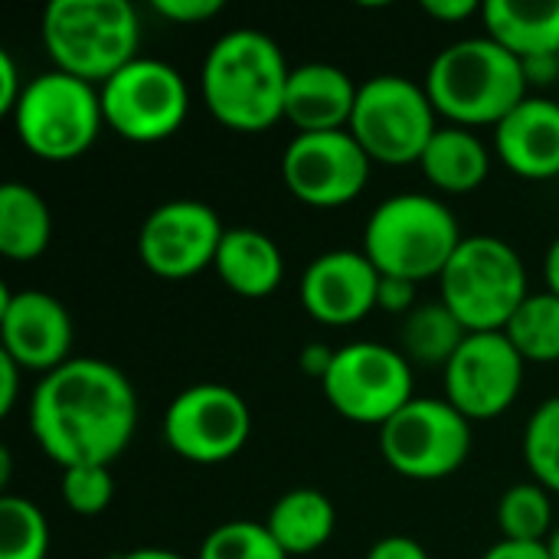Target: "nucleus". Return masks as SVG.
I'll return each mask as SVG.
<instances>
[{"label":"nucleus","instance_id":"nucleus-1","mask_svg":"<svg viewBox=\"0 0 559 559\" xmlns=\"http://www.w3.org/2000/svg\"><path fill=\"white\" fill-rule=\"evenodd\" d=\"M138 393L108 360L72 357L29 396V432L62 468L111 465L134 439Z\"/></svg>","mask_w":559,"mask_h":559},{"label":"nucleus","instance_id":"nucleus-2","mask_svg":"<svg viewBox=\"0 0 559 559\" xmlns=\"http://www.w3.org/2000/svg\"><path fill=\"white\" fill-rule=\"evenodd\" d=\"M288 75L282 46L259 29L239 26L210 46L200 69V92L223 128L259 134L285 118Z\"/></svg>","mask_w":559,"mask_h":559},{"label":"nucleus","instance_id":"nucleus-3","mask_svg":"<svg viewBox=\"0 0 559 559\" xmlns=\"http://www.w3.org/2000/svg\"><path fill=\"white\" fill-rule=\"evenodd\" d=\"M423 85L439 118L459 128H498L527 98L521 59L491 36H468L445 46L429 62Z\"/></svg>","mask_w":559,"mask_h":559},{"label":"nucleus","instance_id":"nucleus-4","mask_svg":"<svg viewBox=\"0 0 559 559\" xmlns=\"http://www.w3.org/2000/svg\"><path fill=\"white\" fill-rule=\"evenodd\" d=\"M39 39L52 69L105 85L138 59L141 20L128 0H52L39 20Z\"/></svg>","mask_w":559,"mask_h":559},{"label":"nucleus","instance_id":"nucleus-5","mask_svg":"<svg viewBox=\"0 0 559 559\" xmlns=\"http://www.w3.org/2000/svg\"><path fill=\"white\" fill-rule=\"evenodd\" d=\"M455 213L429 193L386 197L364 226V255L380 275L426 282L442 278L462 246Z\"/></svg>","mask_w":559,"mask_h":559},{"label":"nucleus","instance_id":"nucleus-6","mask_svg":"<svg viewBox=\"0 0 559 559\" xmlns=\"http://www.w3.org/2000/svg\"><path fill=\"white\" fill-rule=\"evenodd\" d=\"M439 285V301L465 324L468 334L504 331L531 295L524 259L498 236H465Z\"/></svg>","mask_w":559,"mask_h":559},{"label":"nucleus","instance_id":"nucleus-7","mask_svg":"<svg viewBox=\"0 0 559 559\" xmlns=\"http://www.w3.org/2000/svg\"><path fill=\"white\" fill-rule=\"evenodd\" d=\"M10 121L20 144L33 157L69 164L95 144L105 124L102 92L92 82L49 69L26 82V92Z\"/></svg>","mask_w":559,"mask_h":559},{"label":"nucleus","instance_id":"nucleus-8","mask_svg":"<svg viewBox=\"0 0 559 559\" xmlns=\"http://www.w3.org/2000/svg\"><path fill=\"white\" fill-rule=\"evenodd\" d=\"M347 131L373 164H419L439 131V111L423 82L406 75H373L360 85Z\"/></svg>","mask_w":559,"mask_h":559},{"label":"nucleus","instance_id":"nucleus-9","mask_svg":"<svg viewBox=\"0 0 559 559\" xmlns=\"http://www.w3.org/2000/svg\"><path fill=\"white\" fill-rule=\"evenodd\" d=\"M475 432L445 396H413L386 426H380L383 462L409 481L452 478L472 455Z\"/></svg>","mask_w":559,"mask_h":559},{"label":"nucleus","instance_id":"nucleus-10","mask_svg":"<svg viewBox=\"0 0 559 559\" xmlns=\"http://www.w3.org/2000/svg\"><path fill=\"white\" fill-rule=\"evenodd\" d=\"M102 92L105 128L131 144H157L174 138L190 115V88L183 75L151 56H138L115 72Z\"/></svg>","mask_w":559,"mask_h":559},{"label":"nucleus","instance_id":"nucleus-11","mask_svg":"<svg viewBox=\"0 0 559 559\" xmlns=\"http://www.w3.org/2000/svg\"><path fill=\"white\" fill-rule=\"evenodd\" d=\"M321 386L337 416L380 429L413 400L416 373L403 350L377 341H357L334 354Z\"/></svg>","mask_w":559,"mask_h":559},{"label":"nucleus","instance_id":"nucleus-12","mask_svg":"<svg viewBox=\"0 0 559 559\" xmlns=\"http://www.w3.org/2000/svg\"><path fill=\"white\" fill-rule=\"evenodd\" d=\"M252 436L246 400L223 383L180 390L164 413V442L193 465H223L236 459Z\"/></svg>","mask_w":559,"mask_h":559},{"label":"nucleus","instance_id":"nucleus-13","mask_svg":"<svg viewBox=\"0 0 559 559\" xmlns=\"http://www.w3.org/2000/svg\"><path fill=\"white\" fill-rule=\"evenodd\" d=\"M370 170L373 160L350 131L295 134L282 151V180L288 193L314 210L354 203L364 193Z\"/></svg>","mask_w":559,"mask_h":559},{"label":"nucleus","instance_id":"nucleus-14","mask_svg":"<svg viewBox=\"0 0 559 559\" xmlns=\"http://www.w3.org/2000/svg\"><path fill=\"white\" fill-rule=\"evenodd\" d=\"M527 360L504 331L468 334L445 367V400L472 423L508 413L524 386Z\"/></svg>","mask_w":559,"mask_h":559},{"label":"nucleus","instance_id":"nucleus-15","mask_svg":"<svg viewBox=\"0 0 559 559\" xmlns=\"http://www.w3.org/2000/svg\"><path fill=\"white\" fill-rule=\"evenodd\" d=\"M226 226L200 200H170L147 213L138 233V255L157 278H193L216 262Z\"/></svg>","mask_w":559,"mask_h":559},{"label":"nucleus","instance_id":"nucleus-16","mask_svg":"<svg viewBox=\"0 0 559 559\" xmlns=\"http://www.w3.org/2000/svg\"><path fill=\"white\" fill-rule=\"evenodd\" d=\"M72 337L75 328L59 298L36 288L10 292L0 285V354H7L23 373L46 377L69 364Z\"/></svg>","mask_w":559,"mask_h":559},{"label":"nucleus","instance_id":"nucleus-17","mask_svg":"<svg viewBox=\"0 0 559 559\" xmlns=\"http://www.w3.org/2000/svg\"><path fill=\"white\" fill-rule=\"evenodd\" d=\"M380 272L364 249H331L318 255L298 285L301 308L324 328H354L377 311Z\"/></svg>","mask_w":559,"mask_h":559},{"label":"nucleus","instance_id":"nucleus-18","mask_svg":"<svg viewBox=\"0 0 559 559\" xmlns=\"http://www.w3.org/2000/svg\"><path fill=\"white\" fill-rule=\"evenodd\" d=\"M495 151L501 164L524 180L559 177V102L527 95L495 128Z\"/></svg>","mask_w":559,"mask_h":559},{"label":"nucleus","instance_id":"nucleus-19","mask_svg":"<svg viewBox=\"0 0 559 559\" xmlns=\"http://www.w3.org/2000/svg\"><path fill=\"white\" fill-rule=\"evenodd\" d=\"M360 85L331 62H301L288 75L285 92V121L298 128V134L318 131H347Z\"/></svg>","mask_w":559,"mask_h":559},{"label":"nucleus","instance_id":"nucleus-20","mask_svg":"<svg viewBox=\"0 0 559 559\" xmlns=\"http://www.w3.org/2000/svg\"><path fill=\"white\" fill-rule=\"evenodd\" d=\"M213 269L233 295L255 301L278 292L285 278V255L269 233L252 226H233L219 242Z\"/></svg>","mask_w":559,"mask_h":559},{"label":"nucleus","instance_id":"nucleus-21","mask_svg":"<svg viewBox=\"0 0 559 559\" xmlns=\"http://www.w3.org/2000/svg\"><path fill=\"white\" fill-rule=\"evenodd\" d=\"M481 23L485 36L521 62L559 52V0H488L481 3Z\"/></svg>","mask_w":559,"mask_h":559},{"label":"nucleus","instance_id":"nucleus-22","mask_svg":"<svg viewBox=\"0 0 559 559\" xmlns=\"http://www.w3.org/2000/svg\"><path fill=\"white\" fill-rule=\"evenodd\" d=\"M269 534L275 537V544L292 557H311L321 547H328V540L337 531V511L334 501L318 491V488H292L285 491L269 518H265Z\"/></svg>","mask_w":559,"mask_h":559},{"label":"nucleus","instance_id":"nucleus-23","mask_svg":"<svg viewBox=\"0 0 559 559\" xmlns=\"http://www.w3.org/2000/svg\"><path fill=\"white\" fill-rule=\"evenodd\" d=\"M419 167L439 193L462 197V193L478 190L488 180L491 154L472 128L442 124L436 131V138L429 141Z\"/></svg>","mask_w":559,"mask_h":559},{"label":"nucleus","instance_id":"nucleus-24","mask_svg":"<svg viewBox=\"0 0 559 559\" xmlns=\"http://www.w3.org/2000/svg\"><path fill=\"white\" fill-rule=\"evenodd\" d=\"M52 239V213L46 200L20 183L10 180L0 187V252L10 262H33L49 249Z\"/></svg>","mask_w":559,"mask_h":559},{"label":"nucleus","instance_id":"nucleus-25","mask_svg":"<svg viewBox=\"0 0 559 559\" xmlns=\"http://www.w3.org/2000/svg\"><path fill=\"white\" fill-rule=\"evenodd\" d=\"M465 337H468L465 324L442 301L419 305L403 321V331H400L403 354L413 367H442V370L459 354Z\"/></svg>","mask_w":559,"mask_h":559},{"label":"nucleus","instance_id":"nucleus-26","mask_svg":"<svg viewBox=\"0 0 559 559\" xmlns=\"http://www.w3.org/2000/svg\"><path fill=\"white\" fill-rule=\"evenodd\" d=\"M501 540L547 544L554 527V495L540 481H518L498 501Z\"/></svg>","mask_w":559,"mask_h":559},{"label":"nucleus","instance_id":"nucleus-27","mask_svg":"<svg viewBox=\"0 0 559 559\" xmlns=\"http://www.w3.org/2000/svg\"><path fill=\"white\" fill-rule=\"evenodd\" d=\"M508 341L527 364L559 360V298L554 292H531L504 328Z\"/></svg>","mask_w":559,"mask_h":559},{"label":"nucleus","instance_id":"nucleus-28","mask_svg":"<svg viewBox=\"0 0 559 559\" xmlns=\"http://www.w3.org/2000/svg\"><path fill=\"white\" fill-rule=\"evenodd\" d=\"M49 557V521L29 501L16 495L0 498V559Z\"/></svg>","mask_w":559,"mask_h":559},{"label":"nucleus","instance_id":"nucleus-29","mask_svg":"<svg viewBox=\"0 0 559 559\" xmlns=\"http://www.w3.org/2000/svg\"><path fill=\"white\" fill-rule=\"evenodd\" d=\"M524 462L550 495H559V396L540 403L524 429Z\"/></svg>","mask_w":559,"mask_h":559},{"label":"nucleus","instance_id":"nucleus-30","mask_svg":"<svg viewBox=\"0 0 559 559\" xmlns=\"http://www.w3.org/2000/svg\"><path fill=\"white\" fill-rule=\"evenodd\" d=\"M197 559H288V554L275 544L265 524L226 521L203 537Z\"/></svg>","mask_w":559,"mask_h":559},{"label":"nucleus","instance_id":"nucleus-31","mask_svg":"<svg viewBox=\"0 0 559 559\" xmlns=\"http://www.w3.org/2000/svg\"><path fill=\"white\" fill-rule=\"evenodd\" d=\"M62 504L79 514V518H95L102 511H108L111 498H115V481L108 465H75V468H62Z\"/></svg>","mask_w":559,"mask_h":559},{"label":"nucleus","instance_id":"nucleus-32","mask_svg":"<svg viewBox=\"0 0 559 559\" xmlns=\"http://www.w3.org/2000/svg\"><path fill=\"white\" fill-rule=\"evenodd\" d=\"M154 13L170 23H206L223 13V0H154Z\"/></svg>","mask_w":559,"mask_h":559},{"label":"nucleus","instance_id":"nucleus-33","mask_svg":"<svg viewBox=\"0 0 559 559\" xmlns=\"http://www.w3.org/2000/svg\"><path fill=\"white\" fill-rule=\"evenodd\" d=\"M419 285L409 282V278H393V275H383L380 278V298H377V308L390 311V314H413L419 308Z\"/></svg>","mask_w":559,"mask_h":559},{"label":"nucleus","instance_id":"nucleus-34","mask_svg":"<svg viewBox=\"0 0 559 559\" xmlns=\"http://www.w3.org/2000/svg\"><path fill=\"white\" fill-rule=\"evenodd\" d=\"M26 92V82L20 75V66L10 49H0V115H13L20 98Z\"/></svg>","mask_w":559,"mask_h":559},{"label":"nucleus","instance_id":"nucleus-35","mask_svg":"<svg viewBox=\"0 0 559 559\" xmlns=\"http://www.w3.org/2000/svg\"><path fill=\"white\" fill-rule=\"evenodd\" d=\"M367 559H432V557H429V550H426L419 540H413V537H406V534H390V537L377 540V544L367 550Z\"/></svg>","mask_w":559,"mask_h":559},{"label":"nucleus","instance_id":"nucleus-36","mask_svg":"<svg viewBox=\"0 0 559 559\" xmlns=\"http://www.w3.org/2000/svg\"><path fill=\"white\" fill-rule=\"evenodd\" d=\"M423 10L439 23H465L468 16L481 13L475 0H423Z\"/></svg>","mask_w":559,"mask_h":559},{"label":"nucleus","instance_id":"nucleus-37","mask_svg":"<svg viewBox=\"0 0 559 559\" xmlns=\"http://www.w3.org/2000/svg\"><path fill=\"white\" fill-rule=\"evenodd\" d=\"M521 66H524L527 88H547V85H557L559 82V52L524 59Z\"/></svg>","mask_w":559,"mask_h":559},{"label":"nucleus","instance_id":"nucleus-38","mask_svg":"<svg viewBox=\"0 0 559 559\" xmlns=\"http://www.w3.org/2000/svg\"><path fill=\"white\" fill-rule=\"evenodd\" d=\"M20 377H23V370L7 354H0V416L13 413V406L20 400Z\"/></svg>","mask_w":559,"mask_h":559},{"label":"nucleus","instance_id":"nucleus-39","mask_svg":"<svg viewBox=\"0 0 559 559\" xmlns=\"http://www.w3.org/2000/svg\"><path fill=\"white\" fill-rule=\"evenodd\" d=\"M481 559H550L547 544H521V540H498L485 550Z\"/></svg>","mask_w":559,"mask_h":559},{"label":"nucleus","instance_id":"nucleus-40","mask_svg":"<svg viewBox=\"0 0 559 559\" xmlns=\"http://www.w3.org/2000/svg\"><path fill=\"white\" fill-rule=\"evenodd\" d=\"M334 354H337V350H331V347H324V344H308V347L301 350V357H298V367H301L305 377H314V380L324 383V377H328V370H331V364H334Z\"/></svg>","mask_w":559,"mask_h":559},{"label":"nucleus","instance_id":"nucleus-41","mask_svg":"<svg viewBox=\"0 0 559 559\" xmlns=\"http://www.w3.org/2000/svg\"><path fill=\"white\" fill-rule=\"evenodd\" d=\"M544 282H547V292H554L559 298V236L544 255Z\"/></svg>","mask_w":559,"mask_h":559},{"label":"nucleus","instance_id":"nucleus-42","mask_svg":"<svg viewBox=\"0 0 559 559\" xmlns=\"http://www.w3.org/2000/svg\"><path fill=\"white\" fill-rule=\"evenodd\" d=\"M115 559H183L180 554L167 550V547H138V550H128Z\"/></svg>","mask_w":559,"mask_h":559},{"label":"nucleus","instance_id":"nucleus-43","mask_svg":"<svg viewBox=\"0 0 559 559\" xmlns=\"http://www.w3.org/2000/svg\"><path fill=\"white\" fill-rule=\"evenodd\" d=\"M7 485H10V449L3 445L0 449V488L7 491Z\"/></svg>","mask_w":559,"mask_h":559},{"label":"nucleus","instance_id":"nucleus-44","mask_svg":"<svg viewBox=\"0 0 559 559\" xmlns=\"http://www.w3.org/2000/svg\"><path fill=\"white\" fill-rule=\"evenodd\" d=\"M547 550H550V559H559V527L550 534V540H547Z\"/></svg>","mask_w":559,"mask_h":559}]
</instances>
